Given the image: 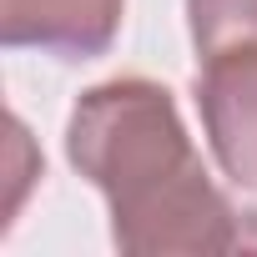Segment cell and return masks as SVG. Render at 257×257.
<instances>
[{
    "instance_id": "2",
    "label": "cell",
    "mask_w": 257,
    "mask_h": 257,
    "mask_svg": "<svg viewBox=\"0 0 257 257\" xmlns=\"http://www.w3.org/2000/svg\"><path fill=\"white\" fill-rule=\"evenodd\" d=\"M197 111L222 177L257 192V41L202 56Z\"/></svg>"
},
{
    "instance_id": "3",
    "label": "cell",
    "mask_w": 257,
    "mask_h": 257,
    "mask_svg": "<svg viewBox=\"0 0 257 257\" xmlns=\"http://www.w3.org/2000/svg\"><path fill=\"white\" fill-rule=\"evenodd\" d=\"M126 0H0V46L56 61H96L111 51Z\"/></svg>"
},
{
    "instance_id": "4",
    "label": "cell",
    "mask_w": 257,
    "mask_h": 257,
    "mask_svg": "<svg viewBox=\"0 0 257 257\" xmlns=\"http://www.w3.org/2000/svg\"><path fill=\"white\" fill-rule=\"evenodd\" d=\"M187 26L197 61L227 46L257 41V0H187Z\"/></svg>"
},
{
    "instance_id": "1",
    "label": "cell",
    "mask_w": 257,
    "mask_h": 257,
    "mask_svg": "<svg viewBox=\"0 0 257 257\" xmlns=\"http://www.w3.org/2000/svg\"><path fill=\"white\" fill-rule=\"evenodd\" d=\"M66 162L106 197L121 252L202 257L247 242V212L207 177L177 96L162 81L116 76L81 91L66 116Z\"/></svg>"
}]
</instances>
